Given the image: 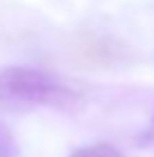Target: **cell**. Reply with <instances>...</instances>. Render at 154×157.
<instances>
[{"instance_id":"2","label":"cell","mask_w":154,"mask_h":157,"mask_svg":"<svg viewBox=\"0 0 154 157\" xmlns=\"http://www.w3.org/2000/svg\"><path fill=\"white\" fill-rule=\"evenodd\" d=\"M84 50V59L86 62H100V64H107V62H113L116 59V46H109V41H95V39H88L86 43L82 46Z\"/></svg>"},{"instance_id":"3","label":"cell","mask_w":154,"mask_h":157,"mask_svg":"<svg viewBox=\"0 0 154 157\" xmlns=\"http://www.w3.org/2000/svg\"><path fill=\"white\" fill-rule=\"evenodd\" d=\"M70 157H123V155L111 144H93V146H82V148L73 150Z\"/></svg>"},{"instance_id":"1","label":"cell","mask_w":154,"mask_h":157,"mask_svg":"<svg viewBox=\"0 0 154 157\" xmlns=\"http://www.w3.org/2000/svg\"><path fill=\"white\" fill-rule=\"evenodd\" d=\"M0 102L5 105H50L70 109L79 94L59 78L30 66H9L0 71Z\"/></svg>"},{"instance_id":"4","label":"cell","mask_w":154,"mask_h":157,"mask_svg":"<svg viewBox=\"0 0 154 157\" xmlns=\"http://www.w3.org/2000/svg\"><path fill=\"white\" fill-rule=\"evenodd\" d=\"M18 155V144H16L14 132L7 123L0 121V157H16Z\"/></svg>"}]
</instances>
